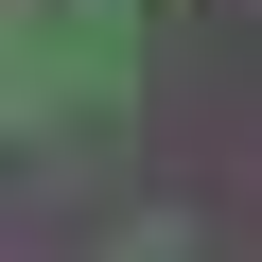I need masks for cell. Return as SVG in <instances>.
Returning a JSON list of instances; mask_svg holds the SVG:
<instances>
[{"instance_id":"2","label":"cell","mask_w":262,"mask_h":262,"mask_svg":"<svg viewBox=\"0 0 262 262\" xmlns=\"http://www.w3.org/2000/svg\"><path fill=\"white\" fill-rule=\"evenodd\" d=\"M122 262H192V227H122Z\"/></svg>"},{"instance_id":"1","label":"cell","mask_w":262,"mask_h":262,"mask_svg":"<svg viewBox=\"0 0 262 262\" xmlns=\"http://www.w3.org/2000/svg\"><path fill=\"white\" fill-rule=\"evenodd\" d=\"M140 18L122 0H0V122L18 140H88V122H122V53Z\"/></svg>"}]
</instances>
